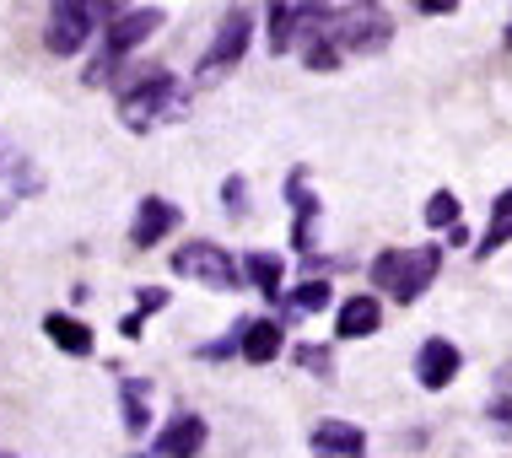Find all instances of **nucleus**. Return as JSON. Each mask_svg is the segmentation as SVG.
I'll return each instance as SVG.
<instances>
[{
	"label": "nucleus",
	"mask_w": 512,
	"mask_h": 458,
	"mask_svg": "<svg viewBox=\"0 0 512 458\" xmlns=\"http://www.w3.org/2000/svg\"><path fill=\"white\" fill-rule=\"evenodd\" d=\"M119 119L130 124L135 135L151 130L157 119H184V92H178V81L168 71L151 65L141 81H130V87L119 92Z\"/></svg>",
	"instance_id": "1"
},
{
	"label": "nucleus",
	"mask_w": 512,
	"mask_h": 458,
	"mask_svg": "<svg viewBox=\"0 0 512 458\" xmlns=\"http://www.w3.org/2000/svg\"><path fill=\"white\" fill-rule=\"evenodd\" d=\"M442 265V248L426 243V248H389V254L372 259V286H389L394 302H415L426 286H432V275Z\"/></svg>",
	"instance_id": "2"
},
{
	"label": "nucleus",
	"mask_w": 512,
	"mask_h": 458,
	"mask_svg": "<svg viewBox=\"0 0 512 458\" xmlns=\"http://www.w3.org/2000/svg\"><path fill=\"white\" fill-rule=\"evenodd\" d=\"M157 27H162V11H151V6L119 11L114 27H108V44H103V54L87 65V81H92V87H108V81H114V65H124V54H130L135 44H146V38L157 33Z\"/></svg>",
	"instance_id": "3"
},
{
	"label": "nucleus",
	"mask_w": 512,
	"mask_h": 458,
	"mask_svg": "<svg viewBox=\"0 0 512 458\" xmlns=\"http://www.w3.org/2000/svg\"><path fill=\"white\" fill-rule=\"evenodd\" d=\"M103 17L114 22L119 11H114V6H87V0H54V6H49V22H44V49H49V54H76V49H87L92 27H98Z\"/></svg>",
	"instance_id": "4"
},
{
	"label": "nucleus",
	"mask_w": 512,
	"mask_h": 458,
	"mask_svg": "<svg viewBox=\"0 0 512 458\" xmlns=\"http://www.w3.org/2000/svg\"><path fill=\"white\" fill-rule=\"evenodd\" d=\"M335 44L340 54H378V49H389L394 44V22H389V11H378V6H345L335 11Z\"/></svg>",
	"instance_id": "5"
},
{
	"label": "nucleus",
	"mask_w": 512,
	"mask_h": 458,
	"mask_svg": "<svg viewBox=\"0 0 512 458\" xmlns=\"http://www.w3.org/2000/svg\"><path fill=\"white\" fill-rule=\"evenodd\" d=\"M173 270L189 275V281L200 286H216V291H238V265H232L227 254H221L216 243H184L173 254Z\"/></svg>",
	"instance_id": "6"
},
{
	"label": "nucleus",
	"mask_w": 512,
	"mask_h": 458,
	"mask_svg": "<svg viewBox=\"0 0 512 458\" xmlns=\"http://www.w3.org/2000/svg\"><path fill=\"white\" fill-rule=\"evenodd\" d=\"M248 38H254L248 11H227V17H221V27H216V44L205 49V60H200V81H211V76H221V71H232V65H243Z\"/></svg>",
	"instance_id": "7"
},
{
	"label": "nucleus",
	"mask_w": 512,
	"mask_h": 458,
	"mask_svg": "<svg viewBox=\"0 0 512 458\" xmlns=\"http://www.w3.org/2000/svg\"><path fill=\"white\" fill-rule=\"evenodd\" d=\"M286 205H292V248L297 254H308L313 248V227H318V200L308 189V168H297L292 178H286Z\"/></svg>",
	"instance_id": "8"
},
{
	"label": "nucleus",
	"mask_w": 512,
	"mask_h": 458,
	"mask_svg": "<svg viewBox=\"0 0 512 458\" xmlns=\"http://www.w3.org/2000/svg\"><path fill=\"white\" fill-rule=\"evenodd\" d=\"M173 227H178V205H173V200H162V194H146L141 211H135L130 243H135V248H157Z\"/></svg>",
	"instance_id": "9"
},
{
	"label": "nucleus",
	"mask_w": 512,
	"mask_h": 458,
	"mask_svg": "<svg viewBox=\"0 0 512 458\" xmlns=\"http://www.w3.org/2000/svg\"><path fill=\"white\" fill-rule=\"evenodd\" d=\"M313 453L318 458H367V432L362 426H351V421H324V426H313Z\"/></svg>",
	"instance_id": "10"
},
{
	"label": "nucleus",
	"mask_w": 512,
	"mask_h": 458,
	"mask_svg": "<svg viewBox=\"0 0 512 458\" xmlns=\"http://www.w3.org/2000/svg\"><path fill=\"white\" fill-rule=\"evenodd\" d=\"M238 356L254 367L275 362V356H281V324H275V318H243L238 324Z\"/></svg>",
	"instance_id": "11"
},
{
	"label": "nucleus",
	"mask_w": 512,
	"mask_h": 458,
	"mask_svg": "<svg viewBox=\"0 0 512 458\" xmlns=\"http://www.w3.org/2000/svg\"><path fill=\"white\" fill-rule=\"evenodd\" d=\"M200 448H205V421L200 415H173V421L162 426L151 458H195Z\"/></svg>",
	"instance_id": "12"
},
{
	"label": "nucleus",
	"mask_w": 512,
	"mask_h": 458,
	"mask_svg": "<svg viewBox=\"0 0 512 458\" xmlns=\"http://www.w3.org/2000/svg\"><path fill=\"white\" fill-rule=\"evenodd\" d=\"M453 372H459V345H448V340H426L421 345V356H415V378H421V388H448L453 383Z\"/></svg>",
	"instance_id": "13"
},
{
	"label": "nucleus",
	"mask_w": 512,
	"mask_h": 458,
	"mask_svg": "<svg viewBox=\"0 0 512 458\" xmlns=\"http://www.w3.org/2000/svg\"><path fill=\"white\" fill-rule=\"evenodd\" d=\"M378 329H383L378 297H345L340 302V313H335V335L340 340H367V335H378Z\"/></svg>",
	"instance_id": "14"
},
{
	"label": "nucleus",
	"mask_w": 512,
	"mask_h": 458,
	"mask_svg": "<svg viewBox=\"0 0 512 458\" xmlns=\"http://www.w3.org/2000/svg\"><path fill=\"white\" fill-rule=\"evenodd\" d=\"M44 335L60 345L65 356H92V329L71 313H44Z\"/></svg>",
	"instance_id": "15"
},
{
	"label": "nucleus",
	"mask_w": 512,
	"mask_h": 458,
	"mask_svg": "<svg viewBox=\"0 0 512 458\" xmlns=\"http://www.w3.org/2000/svg\"><path fill=\"white\" fill-rule=\"evenodd\" d=\"M243 275H248V286H254L259 297L281 302V259H275V254H248L243 259Z\"/></svg>",
	"instance_id": "16"
},
{
	"label": "nucleus",
	"mask_w": 512,
	"mask_h": 458,
	"mask_svg": "<svg viewBox=\"0 0 512 458\" xmlns=\"http://www.w3.org/2000/svg\"><path fill=\"white\" fill-rule=\"evenodd\" d=\"M297 27H302V6H286V0H275L270 6V49L286 54L297 44Z\"/></svg>",
	"instance_id": "17"
},
{
	"label": "nucleus",
	"mask_w": 512,
	"mask_h": 458,
	"mask_svg": "<svg viewBox=\"0 0 512 458\" xmlns=\"http://www.w3.org/2000/svg\"><path fill=\"white\" fill-rule=\"evenodd\" d=\"M119 394H124V426H130V432H146V421H151L146 383L141 378H119Z\"/></svg>",
	"instance_id": "18"
},
{
	"label": "nucleus",
	"mask_w": 512,
	"mask_h": 458,
	"mask_svg": "<svg viewBox=\"0 0 512 458\" xmlns=\"http://www.w3.org/2000/svg\"><path fill=\"white\" fill-rule=\"evenodd\" d=\"M507 238H512V189H507V194H496V221H491L486 243H480L475 254H480V259H491V254H496V248H502Z\"/></svg>",
	"instance_id": "19"
},
{
	"label": "nucleus",
	"mask_w": 512,
	"mask_h": 458,
	"mask_svg": "<svg viewBox=\"0 0 512 458\" xmlns=\"http://www.w3.org/2000/svg\"><path fill=\"white\" fill-rule=\"evenodd\" d=\"M329 27H335V22H329ZM329 27L313 38L308 49H302V60H308V71H318V76H324V71H340V44H335V33H329Z\"/></svg>",
	"instance_id": "20"
},
{
	"label": "nucleus",
	"mask_w": 512,
	"mask_h": 458,
	"mask_svg": "<svg viewBox=\"0 0 512 458\" xmlns=\"http://www.w3.org/2000/svg\"><path fill=\"white\" fill-rule=\"evenodd\" d=\"M286 302V313H318V308H329V286L324 281H302V286H292V297H281Z\"/></svg>",
	"instance_id": "21"
},
{
	"label": "nucleus",
	"mask_w": 512,
	"mask_h": 458,
	"mask_svg": "<svg viewBox=\"0 0 512 458\" xmlns=\"http://www.w3.org/2000/svg\"><path fill=\"white\" fill-rule=\"evenodd\" d=\"M426 227H459V200H453L448 189H437L432 200H426Z\"/></svg>",
	"instance_id": "22"
},
{
	"label": "nucleus",
	"mask_w": 512,
	"mask_h": 458,
	"mask_svg": "<svg viewBox=\"0 0 512 458\" xmlns=\"http://www.w3.org/2000/svg\"><path fill=\"white\" fill-rule=\"evenodd\" d=\"M292 356L313 372V378H329V372H335V351H324V345H297Z\"/></svg>",
	"instance_id": "23"
},
{
	"label": "nucleus",
	"mask_w": 512,
	"mask_h": 458,
	"mask_svg": "<svg viewBox=\"0 0 512 458\" xmlns=\"http://www.w3.org/2000/svg\"><path fill=\"white\" fill-rule=\"evenodd\" d=\"M243 194H248V184H243V173H232L227 184H221V200H227V216H243Z\"/></svg>",
	"instance_id": "24"
},
{
	"label": "nucleus",
	"mask_w": 512,
	"mask_h": 458,
	"mask_svg": "<svg viewBox=\"0 0 512 458\" xmlns=\"http://www.w3.org/2000/svg\"><path fill=\"white\" fill-rule=\"evenodd\" d=\"M168 302H173V291H168V286H146V291H141V302H135V313H141V318H146V313H162Z\"/></svg>",
	"instance_id": "25"
},
{
	"label": "nucleus",
	"mask_w": 512,
	"mask_h": 458,
	"mask_svg": "<svg viewBox=\"0 0 512 458\" xmlns=\"http://www.w3.org/2000/svg\"><path fill=\"white\" fill-rule=\"evenodd\" d=\"M415 11H421V17H448V11H453V0H421Z\"/></svg>",
	"instance_id": "26"
},
{
	"label": "nucleus",
	"mask_w": 512,
	"mask_h": 458,
	"mask_svg": "<svg viewBox=\"0 0 512 458\" xmlns=\"http://www.w3.org/2000/svg\"><path fill=\"white\" fill-rule=\"evenodd\" d=\"M502 44H507V49H512V17H507V33H502Z\"/></svg>",
	"instance_id": "27"
},
{
	"label": "nucleus",
	"mask_w": 512,
	"mask_h": 458,
	"mask_svg": "<svg viewBox=\"0 0 512 458\" xmlns=\"http://www.w3.org/2000/svg\"><path fill=\"white\" fill-rule=\"evenodd\" d=\"M0 458H11V453H0Z\"/></svg>",
	"instance_id": "28"
}]
</instances>
